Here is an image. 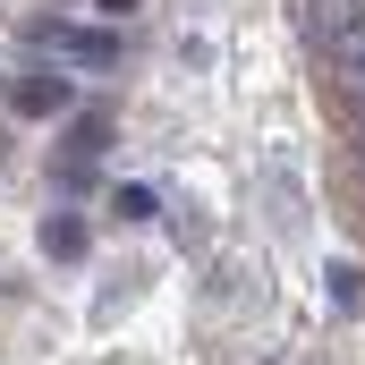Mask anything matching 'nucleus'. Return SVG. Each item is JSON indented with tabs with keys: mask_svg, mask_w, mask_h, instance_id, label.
<instances>
[{
	"mask_svg": "<svg viewBox=\"0 0 365 365\" xmlns=\"http://www.w3.org/2000/svg\"><path fill=\"white\" fill-rule=\"evenodd\" d=\"M9 110H17V119H60V110H68V77H51V68H34V77H26V68H17Z\"/></svg>",
	"mask_w": 365,
	"mask_h": 365,
	"instance_id": "obj_1",
	"label": "nucleus"
},
{
	"mask_svg": "<svg viewBox=\"0 0 365 365\" xmlns=\"http://www.w3.org/2000/svg\"><path fill=\"white\" fill-rule=\"evenodd\" d=\"M86 221H77V212H51V221H43V255H51V264H86Z\"/></svg>",
	"mask_w": 365,
	"mask_h": 365,
	"instance_id": "obj_2",
	"label": "nucleus"
},
{
	"mask_svg": "<svg viewBox=\"0 0 365 365\" xmlns=\"http://www.w3.org/2000/svg\"><path fill=\"white\" fill-rule=\"evenodd\" d=\"M68 51H77V60H86V68H119V60H128V43H119V34H110V26H86V34H77V26H68Z\"/></svg>",
	"mask_w": 365,
	"mask_h": 365,
	"instance_id": "obj_3",
	"label": "nucleus"
},
{
	"mask_svg": "<svg viewBox=\"0 0 365 365\" xmlns=\"http://www.w3.org/2000/svg\"><path fill=\"white\" fill-rule=\"evenodd\" d=\"M102 145H110V110H93V119L68 128V162H86V153H102Z\"/></svg>",
	"mask_w": 365,
	"mask_h": 365,
	"instance_id": "obj_4",
	"label": "nucleus"
},
{
	"mask_svg": "<svg viewBox=\"0 0 365 365\" xmlns=\"http://www.w3.org/2000/svg\"><path fill=\"white\" fill-rule=\"evenodd\" d=\"M110 204H119V221H153V187H119Z\"/></svg>",
	"mask_w": 365,
	"mask_h": 365,
	"instance_id": "obj_5",
	"label": "nucleus"
},
{
	"mask_svg": "<svg viewBox=\"0 0 365 365\" xmlns=\"http://www.w3.org/2000/svg\"><path fill=\"white\" fill-rule=\"evenodd\" d=\"M331 297H340V306H357V297H365V272H357V264H331Z\"/></svg>",
	"mask_w": 365,
	"mask_h": 365,
	"instance_id": "obj_6",
	"label": "nucleus"
},
{
	"mask_svg": "<svg viewBox=\"0 0 365 365\" xmlns=\"http://www.w3.org/2000/svg\"><path fill=\"white\" fill-rule=\"evenodd\" d=\"M128 9H136V0H102V17H128Z\"/></svg>",
	"mask_w": 365,
	"mask_h": 365,
	"instance_id": "obj_7",
	"label": "nucleus"
}]
</instances>
